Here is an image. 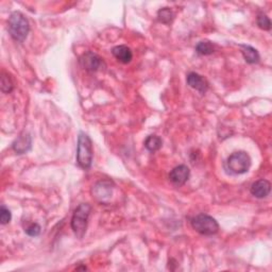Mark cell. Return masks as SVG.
Returning <instances> with one entry per match:
<instances>
[{
  "label": "cell",
  "mask_w": 272,
  "mask_h": 272,
  "mask_svg": "<svg viewBox=\"0 0 272 272\" xmlns=\"http://www.w3.org/2000/svg\"><path fill=\"white\" fill-rule=\"evenodd\" d=\"M7 30L14 40L19 43L23 42L30 31L29 21L26 16L20 12H13L7 20Z\"/></svg>",
  "instance_id": "1"
},
{
  "label": "cell",
  "mask_w": 272,
  "mask_h": 272,
  "mask_svg": "<svg viewBox=\"0 0 272 272\" xmlns=\"http://www.w3.org/2000/svg\"><path fill=\"white\" fill-rule=\"evenodd\" d=\"M93 143L85 133H80L77 147V162L82 169H89L93 163Z\"/></svg>",
  "instance_id": "2"
},
{
  "label": "cell",
  "mask_w": 272,
  "mask_h": 272,
  "mask_svg": "<svg viewBox=\"0 0 272 272\" xmlns=\"http://www.w3.org/2000/svg\"><path fill=\"white\" fill-rule=\"evenodd\" d=\"M92 208L88 203H81L79 207L75 210L72 218H71V229L75 233L76 237L81 240L86 233L88 217L90 215Z\"/></svg>",
  "instance_id": "3"
},
{
  "label": "cell",
  "mask_w": 272,
  "mask_h": 272,
  "mask_svg": "<svg viewBox=\"0 0 272 272\" xmlns=\"http://www.w3.org/2000/svg\"><path fill=\"white\" fill-rule=\"evenodd\" d=\"M192 227L196 232L205 236H212L218 233L219 225L215 218L207 215V214H199L192 219Z\"/></svg>",
  "instance_id": "4"
},
{
  "label": "cell",
  "mask_w": 272,
  "mask_h": 272,
  "mask_svg": "<svg viewBox=\"0 0 272 272\" xmlns=\"http://www.w3.org/2000/svg\"><path fill=\"white\" fill-rule=\"evenodd\" d=\"M228 169L233 175H243L250 169L251 158L245 151H238L231 154L227 162Z\"/></svg>",
  "instance_id": "5"
},
{
  "label": "cell",
  "mask_w": 272,
  "mask_h": 272,
  "mask_svg": "<svg viewBox=\"0 0 272 272\" xmlns=\"http://www.w3.org/2000/svg\"><path fill=\"white\" fill-rule=\"evenodd\" d=\"M191 176V170L186 166V165H179L170 171L169 180L170 182L177 187L183 186L189 179Z\"/></svg>",
  "instance_id": "6"
},
{
  "label": "cell",
  "mask_w": 272,
  "mask_h": 272,
  "mask_svg": "<svg viewBox=\"0 0 272 272\" xmlns=\"http://www.w3.org/2000/svg\"><path fill=\"white\" fill-rule=\"evenodd\" d=\"M113 184L110 181H99L93 188V195L98 201L106 202L112 197Z\"/></svg>",
  "instance_id": "7"
},
{
  "label": "cell",
  "mask_w": 272,
  "mask_h": 272,
  "mask_svg": "<svg viewBox=\"0 0 272 272\" xmlns=\"http://www.w3.org/2000/svg\"><path fill=\"white\" fill-rule=\"evenodd\" d=\"M79 62H80V65L82 66V68H84L85 70L90 72L97 71L99 68H100V66L102 64L101 57L90 51L82 54L80 56Z\"/></svg>",
  "instance_id": "8"
},
{
  "label": "cell",
  "mask_w": 272,
  "mask_h": 272,
  "mask_svg": "<svg viewBox=\"0 0 272 272\" xmlns=\"http://www.w3.org/2000/svg\"><path fill=\"white\" fill-rule=\"evenodd\" d=\"M187 84L201 94H205L209 89V82L197 72H189L186 78Z\"/></svg>",
  "instance_id": "9"
},
{
  "label": "cell",
  "mask_w": 272,
  "mask_h": 272,
  "mask_svg": "<svg viewBox=\"0 0 272 272\" xmlns=\"http://www.w3.org/2000/svg\"><path fill=\"white\" fill-rule=\"evenodd\" d=\"M271 191V184L267 180H259L257 182H254L251 185L250 192L252 196L255 198H259V199H263V198H266Z\"/></svg>",
  "instance_id": "10"
},
{
  "label": "cell",
  "mask_w": 272,
  "mask_h": 272,
  "mask_svg": "<svg viewBox=\"0 0 272 272\" xmlns=\"http://www.w3.org/2000/svg\"><path fill=\"white\" fill-rule=\"evenodd\" d=\"M32 139L28 133H22L18 138L15 139V142L12 145L13 150L17 154H23L28 152L31 149Z\"/></svg>",
  "instance_id": "11"
},
{
  "label": "cell",
  "mask_w": 272,
  "mask_h": 272,
  "mask_svg": "<svg viewBox=\"0 0 272 272\" xmlns=\"http://www.w3.org/2000/svg\"><path fill=\"white\" fill-rule=\"evenodd\" d=\"M112 53L115 57H116V60H118L122 64L130 63L132 57H133V53H132L131 49L125 45L114 47L112 49Z\"/></svg>",
  "instance_id": "12"
},
{
  "label": "cell",
  "mask_w": 272,
  "mask_h": 272,
  "mask_svg": "<svg viewBox=\"0 0 272 272\" xmlns=\"http://www.w3.org/2000/svg\"><path fill=\"white\" fill-rule=\"evenodd\" d=\"M241 51L243 53L244 59L247 63L255 64L260 61V54L255 48L248 45H241Z\"/></svg>",
  "instance_id": "13"
},
{
  "label": "cell",
  "mask_w": 272,
  "mask_h": 272,
  "mask_svg": "<svg viewBox=\"0 0 272 272\" xmlns=\"http://www.w3.org/2000/svg\"><path fill=\"white\" fill-rule=\"evenodd\" d=\"M162 144H163V142H162L161 137L156 136V135H150V136H148L146 139L145 147L150 152H155V151L161 149Z\"/></svg>",
  "instance_id": "14"
},
{
  "label": "cell",
  "mask_w": 272,
  "mask_h": 272,
  "mask_svg": "<svg viewBox=\"0 0 272 272\" xmlns=\"http://www.w3.org/2000/svg\"><path fill=\"white\" fill-rule=\"evenodd\" d=\"M214 50H215V49H214V45L211 42H209V40H202V42L198 43V45L196 46V51L200 55L212 54Z\"/></svg>",
  "instance_id": "15"
},
{
  "label": "cell",
  "mask_w": 272,
  "mask_h": 272,
  "mask_svg": "<svg viewBox=\"0 0 272 272\" xmlns=\"http://www.w3.org/2000/svg\"><path fill=\"white\" fill-rule=\"evenodd\" d=\"M158 18L163 23H170L175 18V13L169 7H163L158 12Z\"/></svg>",
  "instance_id": "16"
},
{
  "label": "cell",
  "mask_w": 272,
  "mask_h": 272,
  "mask_svg": "<svg viewBox=\"0 0 272 272\" xmlns=\"http://www.w3.org/2000/svg\"><path fill=\"white\" fill-rule=\"evenodd\" d=\"M258 26L263 30H270L271 29V21L267 15L261 14L258 16Z\"/></svg>",
  "instance_id": "17"
},
{
  "label": "cell",
  "mask_w": 272,
  "mask_h": 272,
  "mask_svg": "<svg viewBox=\"0 0 272 272\" xmlns=\"http://www.w3.org/2000/svg\"><path fill=\"white\" fill-rule=\"evenodd\" d=\"M13 87H14V85L12 83L11 79L5 75H2V77H1V90L2 92L4 94H9L13 90Z\"/></svg>",
  "instance_id": "18"
},
{
  "label": "cell",
  "mask_w": 272,
  "mask_h": 272,
  "mask_svg": "<svg viewBox=\"0 0 272 272\" xmlns=\"http://www.w3.org/2000/svg\"><path fill=\"white\" fill-rule=\"evenodd\" d=\"M12 219V214L7 210L4 205H2L1 209H0V222L1 225H7Z\"/></svg>",
  "instance_id": "19"
},
{
  "label": "cell",
  "mask_w": 272,
  "mask_h": 272,
  "mask_svg": "<svg viewBox=\"0 0 272 272\" xmlns=\"http://www.w3.org/2000/svg\"><path fill=\"white\" fill-rule=\"evenodd\" d=\"M24 232L31 237H36L40 234V227L37 224H31L29 227L26 228Z\"/></svg>",
  "instance_id": "20"
}]
</instances>
